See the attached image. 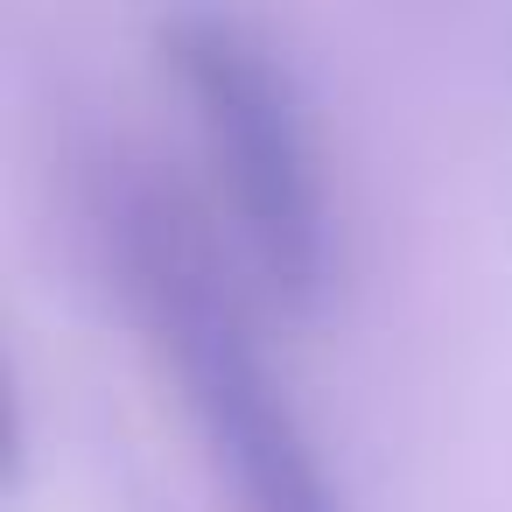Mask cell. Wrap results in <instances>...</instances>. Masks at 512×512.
<instances>
[{
    "instance_id": "7a4b0ae2",
    "label": "cell",
    "mask_w": 512,
    "mask_h": 512,
    "mask_svg": "<svg viewBox=\"0 0 512 512\" xmlns=\"http://www.w3.org/2000/svg\"><path fill=\"white\" fill-rule=\"evenodd\" d=\"M162 57L190 106L204 169L218 183L246 267L281 302L316 309L337 281V211L295 78L246 22L211 8L176 15L162 29Z\"/></svg>"
},
{
    "instance_id": "6da1fadb",
    "label": "cell",
    "mask_w": 512,
    "mask_h": 512,
    "mask_svg": "<svg viewBox=\"0 0 512 512\" xmlns=\"http://www.w3.org/2000/svg\"><path fill=\"white\" fill-rule=\"evenodd\" d=\"M99 239L120 274L148 351L169 365L183 414L204 435V456L232 484L239 512H344V491L323 470V449L274 379L253 309L190 225L176 197L141 176H106Z\"/></svg>"
}]
</instances>
